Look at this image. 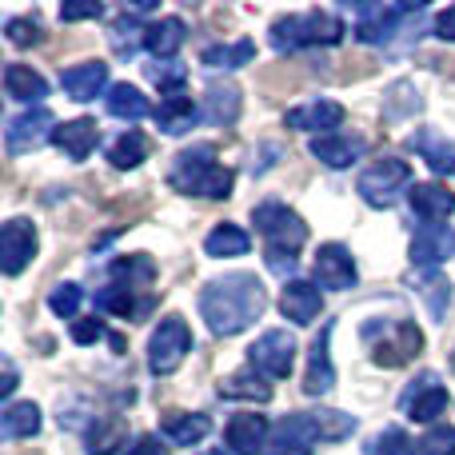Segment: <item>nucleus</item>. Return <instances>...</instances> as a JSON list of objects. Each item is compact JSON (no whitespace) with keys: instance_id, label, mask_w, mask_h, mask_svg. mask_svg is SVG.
Listing matches in <instances>:
<instances>
[{"instance_id":"46","label":"nucleus","mask_w":455,"mask_h":455,"mask_svg":"<svg viewBox=\"0 0 455 455\" xmlns=\"http://www.w3.org/2000/svg\"><path fill=\"white\" fill-rule=\"evenodd\" d=\"M4 36H8L12 48H28V44L40 40V24L32 20V16H12V20L4 24Z\"/></svg>"},{"instance_id":"29","label":"nucleus","mask_w":455,"mask_h":455,"mask_svg":"<svg viewBox=\"0 0 455 455\" xmlns=\"http://www.w3.org/2000/svg\"><path fill=\"white\" fill-rule=\"evenodd\" d=\"M160 432H164L176 448H192V443H200L212 432V419H208L204 411H168V416L160 419Z\"/></svg>"},{"instance_id":"14","label":"nucleus","mask_w":455,"mask_h":455,"mask_svg":"<svg viewBox=\"0 0 455 455\" xmlns=\"http://www.w3.org/2000/svg\"><path fill=\"white\" fill-rule=\"evenodd\" d=\"M408 256H411V264L424 267V272L448 264V259L455 256V232L448 224H419L416 235H411Z\"/></svg>"},{"instance_id":"2","label":"nucleus","mask_w":455,"mask_h":455,"mask_svg":"<svg viewBox=\"0 0 455 455\" xmlns=\"http://www.w3.org/2000/svg\"><path fill=\"white\" fill-rule=\"evenodd\" d=\"M251 224L264 235L267 272H275L283 283L296 280L291 272H296V251L304 248V240H307V224L299 220L288 204H280V200H264V204L251 208Z\"/></svg>"},{"instance_id":"33","label":"nucleus","mask_w":455,"mask_h":455,"mask_svg":"<svg viewBox=\"0 0 455 455\" xmlns=\"http://www.w3.org/2000/svg\"><path fill=\"white\" fill-rule=\"evenodd\" d=\"M251 248V235L243 232L240 224H216L204 240V251L212 259H232V256H248Z\"/></svg>"},{"instance_id":"53","label":"nucleus","mask_w":455,"mask_h":455,"mask_svg":"<svg viewBox=\"0 0 455 455\" xmlns=\"http://www.w3.org/2000/svg\"><path fill=\"white\" fill-rule=\"evenodd\" d=\"M204 455H224V451H216V448H212V451H204Z\"/></svg>"},{"instance_id":"20","label":"nucleus","mask_w":455,"mask_h":455,"mask_svg":"<svg viewBox=\"0 0 455 455\" xmlns=\"http://www.w3.org/2000/svg\"><path fill=\"white\" fill-rule=\"evenodd\" d=\"M331 387H336V368H331V323H323V331L315 336L312 352H307L304 392L307 395H328Z\"/></svg>"},{"instance_id":"11","label":"nucleus","mask_w":455,"mask_h":455,"mask_svg":"<svg viewBox=\"0 0 455 455\" xmlns=\"http://www.w3.org/2000/svg\"><path fill=\"white\" fill-rule=\"evenodd\" d=\"M36 224L24 220V216L8 220L4 232H0V267H4V275H20L36 259Z\"/></svg>"},{"instance_id":"54","label":"nucleus","mask_w":455,"mask_h":455,"mask_svg":"<svg viewBox=\"0 0 455 455\" xmlns=\"http://www.w3.org/2000/svg\"><path fill=\"white\" fill-rule=\"evenodd\" d=\"M451 371H455V352H451Z\"/></svg>"},{"instance_id":"37","label":"nucleus","mask_w":455,"mask_h":455,"mask_svg":"<svg viewBox=\"0 0 455 455\" xmlns=\"http://www.w3.org/2000/svg\"><path fill=\"white\" fill-rule=\"evenodd\" d=\"M108 160H112V168H120V172H124V168H140L144 160H148V140L128 128V132H120L116 140L108 144Z\"/></svg>"},{"instance_id":"3","label":"nucleus","mask_w":455,"mask_h":455,"mask_svg":"<svg viewBox=\"0 0 455 455\" xmlns=\"http://www.w3.org/2000/svg\"><path fill=\"white\" fill-rule=\"evenodd\" d=\"M168 184H172L180 196H204V200H224L232 196V168H224L216 160L212 144H196V148H184L180 156L172 160V172H168Z\"/></svg>"},{"instance_id":"12","label":"nucleus","mask_w":455,"mask_h":455,"mask_svg":"<svg viewBox=\"0 0 455 455\" xmlns=\"http://www.w3.org/2000/svg\"><path fill=\"white\" fill-rule=\"evenodd\" d=\"M411 4H363L360 20H355V40L360 44H392V36L400 32V20L411 16Z\"/></svg>"},{"instance_id":"25","label":"nucleus","mask_w":455,"mask_h":455,"mask_svg":"<svg viewBox=\"0 0 455 455\" xmlns=\"http://www.w3.org/2000/svg\"><path fill=\"white\" fill-rule=\"evenodd\" d=\"M408 144L427 160V168H432L435 176H455V144L448 136H440L435 128H416V132L408 136Z\"/></svg>"},{"instance_id":"23","label":"nucleus","mask_w":455,"mask_h":455,"mask_svg":"<svg viewBox=\"0 0 455 455\" xmlns=\"http://www.w3.org/2000/svg\"><path fill=\"white\" fill-rule=\"evenodd\" d=\"M184 40H188V24H184L180 16H164V20L144 24V48H148L156 60H176Z\"/></svg>"},{"instance_id":"32","label":"nucleus","mask_w":455,"mask_h":455,"mask_svg":"<svg viewBox=\"0 0 455 455\" xmlns=\"http://www.w3.org/2000/svg\"><path fill=\"white\" fill-rule=\"evenodd\" d=\"M96 307H100V312H108V315L140 320V315L152 307V299H136L132 288H124V283H104V288L96 291Z\"/></svg>"},{"instance_id":"24","label":"nucleus","mask_w":455,"mask_h":455,"mask_svg":"<svg viewBox=\"0 0 455 455\" xmlns=\"http://www.w3.org/2000/svg\"><path fill=\"white\" fill-rule=\"evenodd\" d=\"M240 88L232 80H212L204 88V120L216 128H232L240 120Z\"/></svg>"},{"instance_id":"10","label":"nucleus","mask_w":455,"mask_h":455,"mask_svg":"<svg viewBox=\"0 0 455 455\" xmlns=\"http://www.w3.org/2000/svg\"><path fill=\"white\" fill-rule=\"evenodd\" d=\"M400 408L408 411V419H416V424H435V419L448 411V387L440 384L435 371H424V376L400 395Z\"/></svg>"},{"instance_id":"30","label":"nucleus","mask_w":455,"mask_h":455,"mask_svg":"<svg viewBox=\"0 0 455 455\" xmlns=\"http://www.w3.org/2000/svg\"><path fill=\"white\" fill-rule=\"evenodd\" d=\"M4 92L8 100H20V104H36L48 96V80L40 72H32L28 64H8L4 68Z\"/></svg>"},{"instance_id":"21","label":"nucleus","mask_w":455,"mask_h":455,"mask_svg":"<svg viewBox=\"0 0 455 455\" xmlns=\"http://www.w3.org/2000/svg\"><path fill=\"white\" fill-rule=\"evenodd\" d=\"M267 435H272V427H267L264 416H256V411H240V416L228 419V448H232L235 455H256L267 448Z\"/></svg>"},{"instance_id":"1","label":"nucleus","mask_w":455,"mask_h":455,"mask_svg":"<svg viewBox=\"0 0 455 455\" xmlns=\"http://www.w3.org/2000/svg\"><path fill=\"white\" fill-rule=\"evenodd\" d=\"M264 307L267 291L251 272H232L224 280L204 283V291H200V315L208 320L212 336H240L243 328H251L264 315Z\"/></svg>"},{"instance_id":"6","label":"nucleus","mask_w":455,"mask_h":455,"mask_svg":"<svg viewBox=\"0 0 455 455\" xmlns=\"http://www.w3.org/2000/svg\"><path fill=\"white\" fill-rule=\"evenodd\" d=\"M192 352V328L180 315H164L148 339V368L152 376H172Z\"/></svg>"},{"instance_id":"7","label":"nucleus","mask_w":455,"mask_h":455,"mask_svg":"<svg viewBox=\"0 0 455 455\" xmlns=\"http://www.w3.org/2000/svg\"><path fill=\"white\" fill-rule=\"evenodd\" d=\"M363 339L371 344V360H376L379 368H403V363H411L419 355V347H424V331L411 320H387L384 336L363 331Z\"/></svg>"},{"instance_id":"44","label":"nucleus","mask_w":455,"mask_h":455,"mask_svg":"<svg viewBox=\"0 0 455 455\" xmlns=\"http://www.w3.org/2000/svg\"><path fill=\"white\" fill-rule=\"evenodd\" d=\"M140 44H144V28L132 24V12H124L116 24H112V48H116L120 56H132Z\"/></svg>"},{"instance_id":"48","label":"nucleus","mask_w":455,"mask_h":455,"mask_svg":"<svg viewBox=\"0 0 455 455\" xmlns=\"http://www.w3.org/2000/svg\"><path fill=\"white\" fill-rule=\"evenodd\" d=\"M100 16H104V4H96V0H84V4H64V8H60V20H64V24L100 20Z\"/></svg>"},{"instance_id":"16","label":"nucleus","mask_w":455,"mask_h":455,"mask_svg":"<svg viewBox=\"0 0 455 455\" xmlns=\"http://www.w3.org/2000/svg\"><path fill=\"white\" fill-rule=\"evenodd\" d=\"M315 283L320 288H331V291H347L355 288V259L352 251L344 248V243H323L320 251H315Z\"/></svg>"},{"instance_id":"38","label":"nucleus","mask_w":455,"mask_h":455,"mask_svg":"<svg viewBox=\"0 0 455 455\" xmlns=\"http://www.w3.org/2000/svg\"><path fill=\"white\" fill-rule=\"evenodd\" d=\"M307 419H312L320 443H339V440H347V435L355 432V416H344V411H331V408L307 411Z\"/></svg>"},{"instance_id":"50","label":"nucleus","mask_w":455,"mask_h":455,"mask_svg":"<svg viewBox=\"0 0 455 455\" xmlns=\"http://www.w3.org/2000/svg\"><path fill=\"white\" fill-rule=\"evenodd\" d=\"M124 455H168V448L156 440V435H140V440H132V448Z\"/></svg>"},{"instance_id":"18","label":"nucleus","mask_w":455,"mask_h":455,"mask_svg":"<svg viewBox=\"0 0 455 455\" xmlns=\"http://www.w3.org/2000/svg\"><path fill=\"white\" fill-rule=\"evenodd\" d=\"M200 116H204V108H200L192 96H184V92H168L164 100L156 104V112H152V120H156V128L164 136L192 132V128L200 124Z\"/></svg>"},{"instance_id":"22","label":"nucleus","mask_w":455,"mask_h":455,"mask_svg":"<svg viewBox=\"0 0 455 455\" xmlns=\"http://www.w3.org/2000/svg\"><path fill=\"white\" fill-rule=\"evenodd\" d=\"M408 204H411V212H416L424 224H443L455 212V192H448L443 184H435V180L411 184Z\"/></svg>"},{"instance_id":"36","label":"nucleus","mask_w":455,"mask_h":455,"mask_svg":"<svg viewBox=\"0 0 455 455\" xmlns=\"http://www.w3.org/2000/svg\"><path fill=\"white\" fill-rule=\"evenodd\" d=\"M256 60V44L251 40H235V44H208L200 52V64L208 68H243V64Z\"/></svg>"},{"instance_id":"43","label":"nucleus","mask_w":455,"mask_h":455,"mask_svg":"<svg viewBox=\"0 0 455 455\" xmlns=\"http://www.w3.org/2000/svg\"><path fill=\"white\" fill-rule=\"evenodd\" d=\"M80 299H84L80 283H56V288L48 291V307H52V312L60 315V320H76Z\"/></svg>"},{"instance_id":"13","label":"nucleus","mask_w":455,"mask_h":455,"mask_svg":"<svg viewBox=\"0 0 455 455\" xmlns=\"http://www.w3.org/2000/svg\"><path fill=\"white\" fill-rule=\"evenodd\" d=\"M315 443H320V435H315L307 411H291V416H283L280 424L272 427L264 455H312Z\"/></svg>"},{"instance_id":"27","label":"nucleus","mask_w":455,"mask_h":455,"mask_svg":"<svg viewBox=\"0 0 455 455\" xmlns=\"http://www.w3.org/2000/svg\"><path fill=\"white\" fill-rule=\"evenodd\" d=\"M220 400H248V403H267L272 400V384H267V376L264 371H256L248 363V368H240V371H232V376H224L220 379Z\"/></svg>"},{"instance_id":"4","label":"nucleus","mask_w":455,"mask_h":455,"mask_svg":"<svg viewBox=\"0 0 455 455\" xmlns=\"http://www.w3.org/2000/svg\"><path fill=\"white\" fill-rule=\"evenodd\" d=\"M344 20L336 12H323V8H307L296 16H280L272 24V48L275 52H296V48H331L344 40Z\"/></svg>"},{"instance_id":"15","label":"nucleus","mask_w":455,"mask_h":455,"mask_svg":"<svg viewBox=\"0 0 455 455\" xmlns=\"http://www.w3.org/2000/svg\"><path fill=\"white\" fill-rule=\"evenodd\" d=\"M280 312H283V320L299 323V328L315 323V320H320V312H323L320 283L299 280V275H296V280H288V283H283V291H280Z\"/></svg>"},{"instance_id":"35","label":"nucleus","mask_w":455,"mask_h":455,"mask_svg":"<svg viewBox=\"0 0 455 455\" xmlns=\"http://www.w3.org/2000/svg\"><path fill=\"white\" fill-rule=\"evenodd\" d=\"M40 432V408L36 403H8L0 416V435L4 440H28Z\"/></svg>"},{"instance_id":"40","label":"nucleus","mask_w":455,"mask_h":455,"mask_svg":"<svg viewBox=\"0 0 455 455\" xmlns=\"http://www.w3.org/2000/svg\"><path fill=\"white\" fill-rule=\"evenodd\" d=\"M144 72H148V80H152V84H156L164 96H168V92H180L184 80H188V68H184L180 60H156V64H148Z\"/></svg>"},{"instance_id":"26","label":"nucleus","mask_w":455,"mask_h":455,"mask_svg":"<svg viewBox=\"0 0 455 455\" xmlns=\"http://www.w3.org/2000/svg\"><path fill=\"white\" fill-rule=\"evenodd\" d=\"M52 144L64 152L68 160H88L92 156V148L100 144V128H96V120L80 116V120H68V124L56 128Z\"/></svg>"},{"instance_id":"49","label":"nucleus","mask_w":455,"mask_h":455,"mask_svg":"<svg viewBox=\"0 0 455 455\" xmlns=\"http://www.w3.org/2000/svg\"><path fill=\"white\" fill-rule=\"evenodd\" d=\"M72 339L76 344H96V339H104V323L96 320H72Z\"/></svg>"},{"instance_id":"42","label":"nucleus","mask_w":455,"mask_h":455,"mask_svg":"<svg viewBox=\"0 0 455 455\" xmlns=\"http://www.w3.org/2000/svg\"><path fill=\"white\" fill-rule=\"evenodd\" d=\"M368 455H416V443L408 440L403 427H384L379 435H371Z\"/></svg>"},{"instance_id":"31","label":"nucleus","mask_w":455,"mask_h":455,"mask_svg":"<svg viewBox=\"0 0 455 455\" xmlns=\"http://www.w3.org/2000/svg\"><path fill=\"white\" fill-rule=\"evenodd\" d=\"M104 108H108V116L128 120V124H136V120H144L148 112H156L136 84H112L108 96H104Z\"/></svg>"},{"instance_id":"41","label":"nucleus","mask_w":455,"mask_h":455,"mask_svg":"<svg viewBox=\"0 0 455 455\" xmlns=\"http://www.w3.org/2000/svg\"><path fill=\"white\" fill-rule=\"evenodd\" d=\"M419 108H424V100H419L416 84H408V80H400V84H392V88H387V104H384V112H387V116H416Z\"/></svg>"},{"instance_id":"47","label":"nucleus","mask_w":455,"mask_h":455,"mask_svg":"<svg viewBox=\"0 0 455 455\" xmlns=\"http://www.w3.org/2000/svg\"><path fill=\"white\" fill-rule=\"evenodd\" d=\"M419 296L427 299V307H432V315L440 320L443 312H448V304H451V283H443L440 275H427L424 280V288H419Z\"/></svg>"},{"instance_id":"39","label":"nucleus","mask_w":455,"mask_h":455,"mask_svg":"<svg viewBox=\"0 0 455 455\" xmlns=\"http://www.w3.org/2000/svg\"><path fill=\"white\" fill-rule=\"evenodd\" d=\"M120 440H124V419L108 416L104 424L96 419L92 435H88V455H112V451L120 448Z\"/></svg>"},{"instance_id":"51","label":"nucleus","mask_w":455,"mask_h":455,"mask_svg":"<svg viewBox=\"0 0 455 455\" xmlns=\"http://www.w3.org/2000/svg\"><path fill=\"white\" fill-rule=\"evenodd\" d=\"M435 36H440V40H451V44H455V4L443 8V12L435 16Z\"/></svg>"},{"instance_id":"5","label":"nucleus","mask_w":455,"mask_h":455,"mask_svg":"<svg viewBox=\"0 0 455 455\" xmlns=\"http://www.w3.org/2000/svg\"><path fill=\"white\" fill-rule=\"evenodd\" d=\"M363 204L371 208H392L400 200V192H411V164L400 156H384L371 168H363L360 180H355Z\"/></svg>"},{"instance_id":"52","label":"nucleus","mask_w":455,"mask_h":455,"mask_svg":"<svg viewBox=\"0 0 455 455\" xmlns=\"http://www.w3.org/2000/svg\"><path fill=\"white\" fill-rule=\"evenodd\" d=\"M16 392V368H12V360H4V384H0V395H12Z\"/></svg>"},{"instance_id":"9","label":"nucleus","mask_w":455,"mask_h":455,"mask_svg":"<svg viewBox=\"0 0 455 455\" xmlns=\"http://www.w3.org/2000/svg\"><path fill=\"white\" fill-rule=\"evenodd\" d=\"M56 116L40 104V108H28V112H20V116H12L8 120V128H4V148H8V156H24V152H32V148H40L44 140H52L56 136Z\"/></svg>"},{"instance_id":"34","label":"nucleus","mask_w":455,"mask_h":455,"mask_svg":"<svg viewBox=\"0 0 455 455\" xmlns=\"http://www.w3.org/2000/svg\"><path fill=\"white\" fill-rule=\"evenodd\" d=\"M108 275H112V283H124V288H144V283H152L156 280V264H152L148 256H116L108 264Z\"/></svg>"},{"instance_id":"8","label":"nucleus","mask_w":455,"mask_h":455,"mask_svg":"<svg viewBox=\"0 0 455 455\" xmlns=\"http://www.w3.org/2000/svg\"><path fill=\"white\" fill-rule=\"evenodd\" d=\"M248 363L256 371H264L267 379L291 376V368H296V339H291L283 328H267L264 336L248 347Z\"/></svg>"},{"instance_id":"17","label":"nucleus","mask_w":455,"mask_h":455,"mask_svg":"<svg viewBox=\"0 0 455 455\" xmlns=\"http://www.w3.org/2000/svg\"><path fill=\"white\" fill-rule=\"evenodd\" d=\"M344 104L339 100H307L299 108H288L283 124L296 128V132H320V136H331V128L344 124Z\"/></svg>"},{"instance_id":"19","label":"nucleus","mask_w":455,"mask_h":455,"mask_svg":"<svg viewBox=\"0 0 455 455\" xmlns=\"http://www.w3.org/2000/svg\"><path fill=\"white\" fill-rule=\"evenodd\" d=\"M60 88L72 96V100L88 104L108 88V64L104 60H84V64H72V68L60 72Z\"/></svg>"},{"instance_id":"28","label":"nucleus","mask_w":455,"mask_h":455,"mask_svg":"<svg viewBox=\"0 0 455 455\" xmlns=\"http://www.w3.org/2000/svg\"><path fill=\"white\" fill-rule=\"evenodd\" d=\"M368 152V140L363 136H315L312 140V156L320 160V164H328V168H347V164H355V160Z\"/></svg>"},{"instance_id":"45","label":"nucleus","mask_w":455,"mask_h":455,"mask_svg":"<svg viewBox=\"0 0 455 455\" xmlns=\"http://www.w3.org/2000/svg\"><path fill=\"white\" fill-rule=\"evenodd\" d=\"M416 455H455V427H448V424L427 427L416 440Z\"/></svg>"}]
</instances>
